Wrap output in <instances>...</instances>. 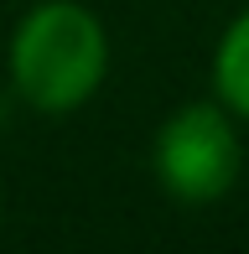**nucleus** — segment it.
Listing matches in <instances>:
<instances>
[{
  "instance_id": "7ed1b4c3",
  "label": "nucleus",
  "mask_w": 249,
  "mask_h": 254,
  "mask_svg": "<svg viewBox=\"0 0 249 254\" xmlns=\"http://www.w3.org/2000/svg\"><path fill=\"white\" fill-rule=\"evenodd\" d=\"M213 83H218L223 104L249 120V10L223 31L218 57H213Z\"/></svg>"
},
{
  "instance_id": "f03ea898",
  "label": "nucleus",
  "mask_w": 249,
  "mask_h": 254,
  "mask_svg": "<svg viewBox=\"0 0 249 254\" xmlns=\"http://www.w3.org/2000/svg\"><path fill=\"white\" fill-rule=\"evenodd\" d=\"M156 177L182 202H213L239 177V135L213 104H187L156 135Z\"/></svg>"
},
{
  "instance_id": "f257e3e1",
  "label": "nucleus",
  "mask_w": 249,
  "mask_h": 254,
  "mask_svg": "<svg viewBox=\"0 0 249 254\" xmlns=\"http://www.w3.org/2000/svg\"><path fill=\"white\" fill-rule=\"evenodd\" d=\"M109 67L104 26L78 0H42L10 37V83L42 114L78 109Z\"/></svg>"
}]
</instances>
